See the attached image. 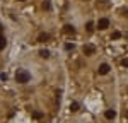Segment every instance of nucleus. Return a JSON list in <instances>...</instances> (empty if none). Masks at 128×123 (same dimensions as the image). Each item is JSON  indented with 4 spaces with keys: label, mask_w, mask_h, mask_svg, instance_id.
Listing matches in <instances>:
<instances>
[{
    "label": "nucleus",
    "mask_w": 128,
    "mask_h": 123,
    "mask_svg": "<svg viewBox=\"0 0 128 123\" xmlns=\"http://www.w3.org/2000/svg\"><path fill=\"white\" fill-rule=\"evenodd\" d=\"M5 44H7V41H5V38H2V36H0V51H2L4 48H5Z\"/></svg>",
    "instance_id": "nucleus-13"
},
{
    "label": "nucleus",
    "mask_w": 128,
    "mask_h": 123,
    "mask_svg": "<svg viewBox=\"0 0 128 123\" xmlns=\"http://www.w3.org/2000/svg\"><path fill=\"white\" fill-rule=\"evenodd\" d=\"M50 40V34H46V32H41L40 36H38V41L40 43H44V41H48Z\"/></svg>",
    "instance_id": "nucleus-7"
},
{
    "label": "nucleus",
    "mask_w": 128,
    "mask_h": 123,
    "mask_svg": "<svg viewBox=\"0 0 128 123\" xmlns=\"http://www.w3.org/2000/svg\"><path fill=\"white\" fill-rule=\"evenodd\" d=\"M120 38H121V32H120V31H114V32L111 34V40H120Z\"/></svg>",
    "instance_id": "nucleus-10"
},
{
    "label": "nucleus",
    "mask_w": 128,
    "mask_h": 123,
    "mask_svg": "<svg viewBox=\"0 0 128 123\" xmlns=\"http://www.w3.org/2000/svg\"><path fill=\"white\" fill-rule=\"evenodd\" d=\"M121 65H123V67H128V58H125V60L121 62Z\"/></svg>",
    "instance_id": "nucleus-17"
},
{
    "label": "nucleus",
    "mask_w": 128,
    "mask_h": 123,
    "mask_svg": "<svg viewBox=\"0 0 128 123\" xmlns=\"http://www.w3.org/2000/svg\"><path fill=\"white\" fill-rule=\"evenodd\" d=\"M29 79H31V74L28 70L20 68V70L16 72V80L19 82V84H26V82H29Z\"/></svg>",
    "instance_id": "nucleus-1"
},
{
    "label": "nucleus",
    "mask_w": 128,
    "mask_h": 123,
    "mask_svg": "<svg viewBox=\"0 0 128 123\" xmlns=\"http://www.w3.org/2000/svg\"><path fill=\"white\" fill-rule=\"evenodd\" d=\"M86 29H87V32H92V31H94V22H87Z\"/></svg>",
    "instance_id": "nucleus-12"
},
{
    "label": "nucleus",
    "mask_w": 128,
    "mask_h": 123,
    "mask_svg": "<svg viewBox=\"0 0 128 123\" xmlns=\"http://www.w3.org/2000/svg\"><path fill=\"white\" fill-rule=\"evenodd\" d=\"M121 16H125V17H128V9H121Z\"/></svg>",
    "instance_id": "nucleus-16"
},
{
    "label": "nucleus",
    "mask_w": 128,
    "mask_h": 123,
    "mask_svg": "<svg viewBox=\"0 0 128 123\" xmlns=\"http://www.w3.org/2000/svg\"><path fill=\"white\" fill-rule=\"evenodd\" d=\"M19 2H24V0H19Z\"/></svg>",
    "instance_id": "nucleus-19"
},
{
    "label": "nucleus",
    "mask_w": 128,
    "mask_h": 123,
    "mask_svg": "<svg viewBox=\"0 0 128 123\" xmlns=\"http://www.w3.org/2000/svg\"><path fill=\"white\" fill-rule=\"evenodd\" d=\"M114 116H116V111L114 110H108V111L104 113V118L106 120H114Z\"/></svg>",
    "instance_id": "nucleus-5"
},
{
    "label": "nucleus",
    "mask_w": 128,
    "mask_h": 123,
    "mask_svg": "<svg viewBox=\"0 0 128 123\" xmlns=\"http://www.w3.org/2000/svg\"><path fill=\"white\" fill-rule=\"evenodd\" d=\"M63 32H65V34H74V32H75V28L70 26V24H67V26H63Z\"/></svg>",
    "instance_id": "nucleus-6"
},
{
    "label": "nucleus",
    "mask_w": 128,
    "mask_h": 123,
    "mask_svg": "<svg viewBox=\"0 0 128 123\" xmlns=\"http://www.w3.org/2000/svg\"><path fill=\"white\" fill-rule=\"evenodd\" d=\"M79 108H80V104L79 102H70V111H79Z\"/></svg>",
    "instance_id": "nucleus-8"
},
{
    "label": "nucleus",
    "mask_w": 128,
    "mask_h": 123,
    "mask_svg": "<svg viewBox=\"0 0 128 123\" xmlns=\"http://www.w3.org/2000/svg\"><path fill=\"white\" fill-rule=\"evenodd\" d=\"M82 51H84V55H94L96 53V46L94 44H84V48H82Z\"/></svg>",
    "instance_id": "nucleus-2"
},
{
    "label": "nucleus",
    "mask_w": 128,
    "mask_h": 123,
    "mask_svg": "<svg viewBox=\"0 0 128 123\" xmlns=\"http://www.w3.org/2000/svg\"><path fill=\"white\" fill-rule=\"evenodd\" d=\"M109 68H111V67H109L108 63H102V65H99V68H98L99 75H106V74L109 72Z\"/></svg>",
    "instance_id": "nucleus-4"
},
{
    "label": "nucleus",
    "mask_w": 128,
    "mask_h": 123,
    "mask_svg": "<svg viewBox=\"0 0 128 123\" xmlns=\"http://www.w3.org/2000/svg\"><path fill=\"white\" fill-rule=\"evenodd\" d=\"M32 118L40 120V118H43V113H41V111H32Z\"/></svg>",
    "instance_id": "nucleus-11"
},
{
    "label": "nucleus",
    "mask_w": 128,
    "mask_h": 123,
    "mask_svg": "<svg viewBox=\"0 0 128 123\" xmlns=\"http://www.w3.org/2000/svg\"><path fill=\"white\" fill-rule=\"evenodd\" d=\"M43 9H46V10L51 9V4H50V0H44V2H43Z\"/></svg>",
    "instance_id": "nucleus-14"
},
{
    "label": "nucleus",
    "mask_w": 128,
    "mask_h": 123,
    "mask_svg": "<svg viewBox=\"0 0 128 123\" xmlns=\"http://www.w3.org/2000/svg\"><path fill=\"white\" fill-rule=\"evenodd\" d=\"M74 48H75L74 43H67V44H65V50H74Z\"/></svg>",
    "instance_id": "nucleus-15"
},
{
    "label": "nucleus",
    "mask_w": 128,
    "mask_h": 123,
    "mask_svg": "<svg viewBox=\"0 0 128 123\" xmlns=\"http://www.w3.org/2000/svg\"><path fill=\"white\" fill-rule=\"evenodd\" d=\"M125 118H128V111H125Z\"/></svg>",
    "instance_id": "nucleus-18"
},
{
    "label": "nucleus",
    "mask_w": 128,
    "mask_h": 123,
    "mask_svg": "<svg viewBox=\"0 0 128 123\" xmlns=\"http://www.w3.org/2000/svg\"><path fill=\"white\" fill-rule=\"evenodd\" d=\"M40 56H41V58H48V56H50V51L46 50V48H43V50H40Z\"/></svg>",
    "instance_id": "nucleus-9"
},
{
    "label": "nucleus",
    "mask_w": 128,
    "mask_h": 123,
    "mask_svg": "<svg viewBox=\"0 0 128 123\" xmlns=\"http://www.w3.org/2000/svg\"><path fill=\"white\" fill-rule=\"evenodd\" d=\"M98 28H99L101 31H102V29H108V28H109V19H106V17L99 19V22H98Z\"/></svg>",
    "instance_id": "nucleus-3"
}]
</instances>
